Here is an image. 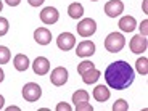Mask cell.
I'll list each match as a JSON object with an SVG mask.
<instances>
[{"mask_svg":"<svg viewBox=\"0 0 148 111\" xmlns=\"http://www.w3.org/2000/svg\"><path fill=\"white\" fill-rule=\"evenodd\" d=\"M135 73L127 61H114L105 69V81L114 90H124L134 82Z\"/></svg>","mask_w":148,"mask_h":111,"instance_id":"cell-1","label":"cell"},{"mask_svg":"<svg viewBox=\"0 0 148 111\" xmlns=\"http://www.w3.org/2000/svg\"><path fill=\"white\" fill-rule=\"evenodd\" d=\"M126 45V39L124 36L119 32H111L108 34V37L105 39V48H106L110 53H118L121 52Z\"/></svg>","mask_w":148,"mask_h":111,"instance_id":"cell-2","label":"cell"},{"mask_svg":"<svg viewBox=\"0 0 148 111\" xmlns=\"http://www.w3.org/2000/svg\"><path fill=\"white\" fill-rule=\"evenodd\" d=\"M42 95V89L40 85L36 84V82H27L24 87H23V97H24V100L26 101H37L40 98Z\"/></svg>","mask_w":148,"mask_h":111,"instance_id":"cell-3","label":"cell"},{"mask_svg":"<svg viewBox=\"0 0 148 111\" xmlns=\"http://www.w3.org/2000/svg\"><path fill=\"white\" fill-rule=\"evenodd\" d=\"M76 29H77L79 36L90 37L92 34H95V31H97V23H95V19H92V18H84L77 26H76Z\"/></svg>","mask_w":148,"mask_h":111,"instance_id":"cell-4","label":"cell"},{"mask_svg":"<svg viewBox=\"0 0 148 111\" xmlns=\"http://www.w3.org/2000/svg\"><path fill=\"white\" fill-rule=\"evenodd\" d=\"M56 45H58L60 50L68 52V50H71L76 45V37L71 32H61L58 36V39H56Z\"/></svg>","mask_w":148,"mask_h":111,"instance_id":"cell-5","label":"cell"},{"mask_svg":"<svg viewBox=\"0 0 148 111\" xmlns=\"http://www.w3.org/2000/svg\"><path fill=\"white\" fill-rule=\"evenodd\" d=\"M50 81H52V84L56 85V87L64 85V84H66V81H68V71H66V68H63V66L55 68V69L52 71V74H50Z\"/></svg>","mask_w":148,"mask_h":111,"instance_id":"cell-6","label":"cell"},{"mask_svg":"<svg viewBox=\"0 0 148 111\" xmlns=\"http://www.w3.org/2000/svg\"><path fill=\"white\" fill-rule=\"evenodd\" d=\"M60 19V13L56 8L53 7H45L44 10L40 11V21L44 24H55Z\"/></svg>","mask_w":148,"mask_h":111,"instance_id":"cell-7","label":"cell"},{"mask_svg":"<svg viewBox=\"0 0 148 111\" xmlns=\"http://www.w3.org/2000/svg\"><path fill=\"white\" fill-rule=\"evenodd\" d=\"M129 47H130V52L132 53H143L148 47V40L147 37L143 36H135L130 39L129 42Z\"/></svg>","mask_w":148,"mask_h":111,"instance_id":"cell-8","label":"cell"},{"mask_svg":"<svg viewBox=\"0 0 148 111\" xmlns=\"http://www.w3.org/2000/svg\"><path fill=\"white\" fill-rule=\"evenodd\" d=\"M124 11V3L121 0H110L106 5H105V13H106L110 18H116Z\"/></svg>","mask_w":148,"mask_h":111,"instance_id":"cell-9","label":"cell"},{"mask_svg":"<svg viewBox=\"0 0 148 111\" xmlns=\"http://www.w3.org/2000/svg\"><path fill=\"white\" fill-rule=\"evenodd\" d=\"M32 69L37 76H45L50 71V61L45 56H37L32 63Z\"/></svg>","mask_w":148,"mask_h":111,"instance_id":"cell-10","label":"cell"},{"mask_svg":"<svg viewBox=\"0 0 148 111\" xmlns=\"http://www.w3.org/2000/svg\"><path fill=\"white\" fill-rule=\"evenodd\" d=\"M95 53V44L92 40H84L77 45L76 48V55L81 56V58H87V56H92Z\"/></svg>","mask_w":148,"mask_h":111,"instance_id":"cell-11","label":"cell"},{"mask_svg":"<svg viewBox=\"0 0 148 111\" xmlns=\"http://www.w3.org/2000/svg\"><path fill=\"white\" fill-rule=\"evenodd\" d=\"M34 39L39 45H48L52 42V32L47 27H39L34 31Z\"/></svg>","mask_w":148,"mask_h":111,"instance_id":"cell-12","label":"cell"},{"mask_svg":"<svg viewBox=\"0 0 148 111\" xmlns=\"http://www.w3.org/2000/svg\"><path fill=\"white\" fill-rule=\"evenodd\" d=\"M137 27V21H135V18L134 16H122L121 19H119V29L122 31V32H132L134 29Z\"/></svg>","mask_w":148,"mask_h":111,"instance_id":"cell-13","label":"cell"},{"mask_svg":"<svg viewBox=\"0 0 148 111\" xmlns=\"http://www.w3.org/2000/svg\"><path fill=\"white\" fill-rule=\"evenodd\" d=\"M110 97H111V92L106 85H97L95 89H93V98H95L97 101H100V103L106 101Z\"/></svg>","mask_w":148,"mask_h":111,"instance_id":"cell-14","label":"cell"},{"mask_svg":"<svg viewBox=\"0 0 148 111\" xmlns=\"http://www.w3.org/2000/svg\"><path fill=\"white\" fill-rule=\"evenodd\" d=\"M13 66H15L16 71H26L29 68V58L23 53H18L13 60Z\"/></svg>","mask_w":148,"mask_h":111,"instance_id":"cell-15","label":"cell"},{"mask_svg":"<svg viewBox=\"0 0 148 111\" xmlns=\"http://www.w3.org/2000/svg\"><path fill=\"white\" fill-rule=\"evenodd\" d=\"M81 76H82V81H84L85 84H95V82L98 81V77L101 76V73L97 69V68H92V69L82 73Z\"/></svg>","mask_w":148,"mask_h":111,"instance_id":"cell-16","label":"cell"},{"mask_svg":"<svg viewBox=\"0 0 148 111\" xmlns=\"http://www.w3.org/2000/svg\"><path fill=\"white\" fill-rule=\"evenodd\" d=\"M68 13H69V16L73 19H79L84 16V7L81 3H77V2H74V3H71L68 7Z\"/></svg>","mask_w":148,"mask_h":111,"instance_id":"cell-17","label":"cell"},{"mask_svg":"<svg viewBox=\"0 0 148 111\" xmlns=\"http://www.w3.org/2000/svg\"><path fill=\"white\" fill-rule=\"evenodd\" d=\"M82 101H89V92L79 89L73 93V103L77 105V103H82Z\"/></svg>","mask_w":148,"mask_h":111,"instance_id":"cell-18","label":"cell"},{"mask_svg":"<svg viewBox=\"0 0 148 111\" xmlns=\"http://www.w3.org/2000/svg\"><path fill=\"white\" fill-rule=\"evenodd\" d=\"M135 69H137L142 76H147V74H148V60L145 58V56H142V58L137 60V63H135Z\"/></svg>","mask_w":148,"mask_h":111,"instance_id":"cell-19","label":"cell"},{"mask_svg":"<svg viewBox=\"0 0 148 111\" xmlns=\"http://www.w3.org/2000/svg\"><path fill=\"white\" fill-rule=\"evenodd\" d=\"M11 58V52L8 50L7 47H3V45H0V64H5L8 63Z\"/></svg>","mask_w":148,"mask_h":111,"instance_id":"cell-20","label":"cell"},{"mask_svg":"<svg viewBox=\"0 0 148 111\" xmlns=\"http://www.w3.org/2000/svg\"><path fill=\"white\" fill-rule=\"evenodd\" d=\"M129 110V105H127L126 100H116L114 105H113V111H127Z\"/></svg>","mask_w":148,"mask_h":111,"instance_id":"cell-21","label":"cell"},{"mask_svg":"<svg viewBox=\"0 0 148 111\" xmlns=\"http://www.w3.org/2000/svg\"><path fill=\"white\" fill-rule=\"evenodd\" d=\"M92 68H95V64H93L92 61H82V63L77 64V73L82 74V73H85V71L92 69Z\"/></svg>","mask_w":148,"mask_h":111,"instance_id":"cell-22","label":"cell"},{"mask_svg":"<svg viewBox=\"0 0 148 111\" xmlns=\"http://www.w3.org/2000/svg\"><path fill=\"white\" fill-rule=\"evenodd\" d=\"M8 29H10V26H8V19L0 16V37L5 36V34L8 32Z\"/></svg>","mask_w":148,"mask_h":111,"instance_id":"cell-23","label":"cell"},{"mask_svg":"<svg viewBox=\"0 0 148 111\" xmlns=\"http://www.w3.org/2000/svg\"><path fill=\"white\" fill-rule=\"evenodd\" d=\"M76 110L77 111H93V106L89 103V101H82V103L76 105Z\"/></svg>","mask_w":148,"mask_h":111,"instance_id":"cell-24","label":"cell"},{"mask_svg":"<svg viewBox=\"0 0 148 111\" xmlns=\"http://www.w3.org/2000/svg\"><path fill=\"white\" fill-rule=\"evenodd\" d=\"M71 111L73 108H71V105H68L66 101H61V103H58L56 105V111Z\"/></svg>","mask_w":148,"mask_h":111,"instance_id":"cell-25","label":"cell"},{"mask_svg":"<svg viewBox=\"0 0 148 111\" xmlns=\"http://www.w3.org/2000/svg\"><path fill=\"white\" fill-rule=\"evenodd\" d=\"M147 26H148V21L145 19V21H142V24H140V36H143V37H147Z\"/></svg>","mask_w":148,"mask_h":111,"instance_id":"cell-26","label":"cell"},{"mask_svg":"<svg viewBox=\"0 0 148 111\" xmlns=\"http://www.w3.org/2000/svg\"><path fill=\"white\" fill-rule=\"evenodd\" d=\"M27 2H29L31 7H40V5L44 3L45 0H27Z\"/></svg>","mask_w":148,"mask_h":111,"instance_id":"cell-27","label":"cell"},{"mask_svg":"<svg viewBox=\"0 0 148 111\" xmlns=\"http://www.w3.org/2000/svg\"><path fill=\"white\" fill-rule=\"evenodd\" d=\"M10 7H18L19 3H21V0H5Z\"/></svg>","mask_w":148,"mask_h":111,"instance_id":"cell-28","label":"cell"},{"mask_svg":"<svg viewBox=\"0 0 148 111\" xmlns=\"http://www.w3.org/2000/svg\"><path fill=\"white\" fill-rule=\"evenodd\" d=\"M5 79V74H3V69H2V68H0V82L3 81Z\"/></svg>","mask_w":148,"mask_h":111,"instance_id":"cell-29","label":"cell"},{"mask_svg":"<svg viewBox=\"0 0 148 111\" xmlns=\"http://www.w3.org/2000/svg\"><path fill=\"white\" fill-rule=\"evenodd\" d=\"M3 103H5V98L2 95H0V110H2V108H3Z\"/></svg>","mask_w":148,"mask_h":111,"instance_id":"cell-30","label":"cell"},{"mask_svg":"<svg viewBox=\"0 0 148 111\" xmlns=\"http://www.w3.org/2000/svg\"><path fill=\"white\" fill-rule=\"evenodd\" d=\"M13 110H15V111H19V108H18V106H8V111H13Z\"/></svg>","mask_w":148,"mask_h":111,"instance_id":"cell-31","label":"cell"},{"mask_svg":"<svg viewBox=\"0 0 148 111\" xmlns=\"http://www.w3.org/2000/svg\"><path fill=\"white\" fill-rule=\"evenodd\" d=\"M2 8H3V3H2V0H0V11H2Z\"/></svg>","mask_w":148,"mask_h":111,"instance_id":"cell-32","label":"cell"},{"mask_svg":"<svg viewBox=\"0 0 148 111\" xmlns=\"http://www.w3.org/2000/svg\"><path fill=\"white\" fill-rule=\"evenodd\" d=\"M90 2H97V0H90Z\"/></svg>","mask_w":148,"mask_h":111,"instance_id":"cell-33","label":"cell"}]
</instances>
